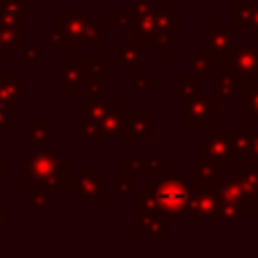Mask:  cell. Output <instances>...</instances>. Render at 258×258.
<instances>
[{"label": "cell", "mask_w": 258, "mask_h": 258, "mask_svg": "<svg viewBox=\"0 0 258 258\" xmlns=\"http://www.w3.org/2000/svg\"><path fill=\"white\" fill-rule=\"evenodd\" d=\"M69 159L60 155L58 149H40L26 157V185H44L48 191H58L67 183Z\"/></svg>", "instance_id": "obj_1"}, {"label": "cell", "mask_w": 258, "mask_h": 258, "mask_svg": "<svg viewBox=\"0 0 258 258\" xmlns=\"http://www.w3.org/2000/svg\"><path fill=\"white\" fill-rule=\"evenodd\" d=\"M191 191H194V185L177 175H167V177L159 179V183L153 187L155 202H157L161 214L169 222L179 220L181 212H185Z\"/></svg>", "instance_id": "obj_2"}, {"label": "cell", "mask_w": 258, "mask_h": 258, "mask_svg": "<svg viewBox=\"0 0 258 258\" xmlns=\"http://www.w3.org/2000/svg\"><path fill=\"white\" fill-rule=\"evenodd\" d=\"M252 40H254L252 36H246L238 48L232 46L224 54V69L242 81V91L246 87L258 83L254 79V71L258 64V48L252 44Z\"/></svg>", "instance_id": "obj_3"}, {"label": "cell", "mask_w": 258, "mask_h": 258, "mask_svg": "<svg viewBox=\"0 0 258 258\" xmlns=\"http://www.w3.org/2000/svg\"><path fill=\"white\" fill-rule=\"evenodd\" d=\"M222 198L214 185H194V191L187 202V220L189 222H216L220 220Z\"/></svg>", "instance_id": "obj_4"}, {"label": "cell", "mask_w": 258, "mask_h": 258, "mask_svg": "<svg viewBox=\"0 0 258 258\" xmlns=\"http://www.w3.org/2000/svg\"><path fill=\"white\" fill-rule=\"evenodd\" d=\"M216 103L212 93H196L189 99H181L179 119L185 121L189 129H206V125L216 119Z\"/></svg>", "instance_id": "obj_5"}, {"label": "cell", "mask_w": 258, "mask_h": 258, "mask_svg": "<svg viewBox=\"0 0 258 258\" xmlns=\"http://www.w3.org/2000/svg\"><path fill=\"white\" fill-rule=\"evenodd\" d=\"M234 149H232V131H214L210 129L206 137L198 139V159L222 163L226 167L234 165Z\"/></svg>", "instance_id": "obj_6"}, {"label": "cell", "mask_w": 258, "mask_h": 258, "mask_svg": "<svg viewBox=\"0 0 258 258\" xmlns=\"http://www.w3.org/2000/svg\"><path fill=\"white\" fill-rule=\"evenodd\" d=\"M71 194H75L81 202L97 200L105 202V179L95 173L93 167H81L77 175L67 179Z\"/></svg>", "instance_id": "obj_7"}, {"label": "cell", "mask_w": 258, "mask_h": 258, "mask_svg": "<svg viewBox=\"0 0 258 258\" xmlns=\"http://www.w3.org/2000/svg\"><path fill=\"white\" fill-rule=\"evenodd\" d=\"M95 127H97V137H123L125 135L123 105L121 103H115V105L107 103V109L95 121Z\"/></svg>", "instance_id": "obj_8"}, {"label": "cell", "mask_w": 258, "mask_h": 258, "mask_svg": "<svg viewBox=\"0 0 258 258\" xmlns=\"http://www.w3.org/2000/svg\"><path fill=\"white\" fill-rule=\"evenodd\" d=\"M60 30L69 44H85L89 40V20L85 12H60Z\"/></svg>", "instance_id": "obj_9"}, {"label": "cell", "mask_w": 258, "mask_h": 258, "mask_svg": "<svg viewBox=\"0 0 258 258\" xmlns=\"http://www.w3.org/2000/svg\"><path fill=\"white\" fill-rule=\"evenodd\" d=\"M189 177H196L200 183L204 185H214L218 187L224 179H226V165L222 163H214V161H202L198 159V163L189 165L187 169Z\"/></svg>", "instance_id": "obj_10"}, {"label": "cell", "mask_w": 258, "mask_h": 258, "mask_svg": "<svg viewBox=\"0 0 258 258\" xmlns=\"http://www.w3.org/2000/svg\"><path fill=\"white\" fill-rule=\"evenodd\" d=\"M206 40H208V46L218 54V56H224L232 46H234V30L226 26V22L220 18L214 22L212 28L206 30Z\"/></svg>", "instance_id": "obj_11"}, {"label": "cell", "mask_w": 258, "mask_h": 258, "mask_svg": "<svg viewBox=\"0 0 258 258\" xmlns=\"http://www.w3.org/2000/svg\"><path fill=\"white\" fill-rule=\"evenodd\" d=\"M234 28L250 30V36L258 38V4L234 2Z\"/></svg>", "instance_id": "obj_12"}, {"label": "cell", "mask_w": 258, "mask_h": 258, "mask_svg": "<svg viewBox=\"0 0 258 258\" xmlns=\"http://www.w3.org/2000/svg\"><path fill=\"white\" fill-rule=\"evenodd\" d=\"M169 165V157H127L125 169L127 173H145V175H157L163 167Z\"/></svg>", "instance_id": "obj_13"}, {"label": "cell", "mask_w": 258, "mask_h": 258, "mask_svg": "<svg viewBox=\"0 0 258 258\" xmlns=\"http://www.w3.org/2000/svg\"><path fill=\"white\" fill-rule=\"evenodd\" d=\"M216 58H218V54L210 46H200L198 52L189 60L191 73L196 77H210V75H214L216 73Z\"/></svg>", "instance_id": "obj_14"}, {"label": "cell", "mask_w": 258, "mask_h": 258, "mask_svg": "<svg viewBox=\"0 0 258 258\" xmlns=\"http://www.w3.org/2000/svg\"><path fill=\"white\" fill-rule=\"evenodd\" d=\"M125 135L129 137H151V115L145 111L125 115Z\"/></svg>", "instance_id": "obj_15"}, {"label": "cell", "mask_w": 258, "mask_h": 258, "mask_svg": "<svg viewBox=\"0 0 258 258\" xmlns=\"http://www.w3.org/2000/svg\"><path fill=\"white\" fill-rule=\"evenodd\" d=\"M240 93H242V81L236 75L224 71L216 81V93H214L216 101L224 103V101H230L234 95H240Z\"/></svg>", "instance_id": "obj_16"}, {"label": "cell", "mask_w": 258, "mask_h": 258, "mask_svg": "<svg viewBox=\"0 0 258 258\" xmlns=\"http://www.w3.org/2000/svg\"><path fill=\"white\" fill-rule=\"evenodd\" d=\"M0 101L10 103V105L22 101V77L20 75L0 77Z\"/></svg>", "instance_id": "obj_17"}, {"label": "cell", "mask_w": 258, "mask_h": 258, "mask_svg": "<svg viewBox=\"0 0 258 258\" xmlns=\"http://www.w3.org/2000/svg\"><path fill=\"white\" fill-rule=\"evenodd\" d=\"M73 64H67L60 69V75H62V85H60V91L64 93H75L79 83H85L87 81V71L81 69L77 62V58H71Z\"/></svg>", "instance_id": "obj_18"}, {"label": "cell", "mask_w": 258, "mask_h": 258, "mask_svg": "<svg viewBox=\"0 0 258 258\" xmlns=\"http://www.w3.org/2000/svg\"><path fill=\"white\" fill-rule=\"evenodd\" d=\"M240 95H242V119L258 121V83L246 87Z\"/></svg>", "instance_id": "obj_19"}, {"label": "cell", "mask_w": 258, "mask_h": 258, "mask_svg": "<svg viewBox=\"0 0 258 258\" xmlns=\"http://www.w3.org/2000/svg\"><path fill=\"white\" fill-rule=\"evenodd\" d=\"M117 52L119 54H125V58L123 56L117 58V64H121L125 69V73H131L133 67H137L141 62V42L137 40V44H135V38L133 40H127L125 46H121Z\"/></svg>", "instance_id": "obj_20"}, {"label": "cell", "mask_w": 258, "mask_h": 258, "mask_svg": "<svg viewBox=\"0 0 258 258\" xmlns=\"http://www.w3.org/2000/svg\"><path fill=\"white\" fill-rule=\"evenodd\" d=\"M24 139H30L32 143H36L40 147H48L50 145V123L48 121H34L24 131Z\"/></svg>", "instance_id": "obj_21"}, {"label": "cell", "mask_w": 258, "mask_h": 258, "mask_svg": "<svg viewBox=\"0 0 258 258\" xmlns=\"http://www.w3.org/2000/svg\"><path fill=\"white\" fill-rule=\"evenodd\" d=\"M242 214H244V208H242L240 204L222 200V206H220V222L224 224L226 230H232V228L240 222Z\"/></svg>", "instance_id": "obj_22"}, {"label": "cell", "mask_w": 258, "mask_h": 258, "mask_svg": "<svg viewBox=\"0 0 258 258\" xmlns=\"http://www.w3.org/2000/svg\"><path fill=\"white\" fill-rule=\"evenodd\" d=\"M24 202L30 204L34 210H40V212L50 210V198H48V189L44 185H32V191L24 196Z\"/></svg>", "instance_id": "obj_23"}, {"label": "cell", "mask_w": 258, "mask_h": 258, "mask_svg": "<svg viewBox=\"0 0 258 258\" xmlns=\"http://www.w3.org/2000/svg\"><path fill=\"white\" fill-rule=\"evenodd\" d=\"M254 139V131H232V149L234 155H242Z\"/></svg>", "instance_id": "obj_24"}, {"label": "cell", "mask_w": 258, "mask_h": 258, "mask_svg": "<svg viewBox=\"0 0 258 258\" xmlns=\"http://www.w3.org/2000/svg\"><path fill=\"white\" fill-rule=\"evenodd\" d=\"M198 93V81H196V75L189 73V75H179V101L181 99H189Z\"/></svg>", "instance_id": "obj_25"}, {"label": "cell", "mask_w": 258, "mask_h": 258, "mask_svg": "<svg viewBox=\"0 0 258 258\" xmlns=\"http://www.w3.org/2000/svg\"><path fill=\"white\" fill-rule=\"evenodd\" d=\"M240 157H242V165L258 167V133H254V139H252L250 147H248Z\"/></svg>", "instance_id": "obj_26"}, {"label": "cell", "mask_w": 258, "mask_h": 258, "mask_svg": "<svg viewBox=\"0 0 258 258\" xmlns=\"http://www.w3.org/2000/svg\"><path fill=\"white\" fill-rule=\"evenodd\" d=\"M8 129H12V105L0 101V137Z\"/></svg>", "instance_id": "obj_27"}, {"label": "cell", "mask_w": 258, "mask_h": 258, "mask_svg": "<svg viewBox=\"0 0 258 258\" xmlns=\"http://www.w3.org/2000/svg\"><path fill=\"white\" fill-rule=\"evenodd\" d=\"M131 173L129 175H119V177H115V187H117V191L119 194H129L131 191Z\"/></svg>", "instance_id": "obj_28"}, {"label": "cell", "mask_w": 258, "mask_h": 258, "mask_svg": "<svg viewBox=\"0 0 258 258\" xmlns=\"http://www.w3.org/2000/svg\"><path fill=\"white\" fill-rule=\"evenodd\" d=\"M133 22V12H125V10H119L117 12V18H115V26L117 28H123L125 24Z\"/></svg>", "instance_id": "obj_29"}, {"label": "cell", "mask_w": 258, "mask_h": 258, "mask_svg": "<svg viewBox=\"0 0 258 258\" xmlns=\"http://www.w3.org/2000/svg\"><path fill=\"white\" fill-rule=\"evenodd\" d=\"M24 60L26 62H32V64H38L40 62V48H24Z\"/></svg>", "instance_id": "obj_30"}, {"label": "cell", "mask_w": 258, "mask_h": 258, "mask_svg": "<svg viewBox=\"0 0 258 258\" xmlns=\"http://www.w3.org/2000/svg\"><path fill=\"white\" fill-rule=\"evenodd\" d=\"M151 87V75H141L135 79V89L137 91H147Z\"/></svg>", "instance_id": "obj_31"}, {"label": "cell", "mask_w": 258, "mask_h": 258, "mask_svg": "<svg viewBox=\"0 0 258 258\" xmlns=\"http://www.w3.org/2000/svg\"><path fill=\"white\" fill-rule=\"evenodd\" d=\"M4 183V157H0V185Z\"/></svg>", "instance_id": "obj_32"}, {"label": "cell", "mask_w": 258, "mask_h": 258, "mask_svg": "<svg viewBox=\"0 0 258 258\" xmlns=\"http://www.w3.org/2000/svg\"><path fill=\"white\" fill-rule=\"evenodd\" d=\"M4 226V206L0 204V228Z\"/></svg>", "instance_id": "obj_33"}, {"label": "cell", "mask_w": 258, "mask_h": 258, "mask_svg": "<svg viewBox=\"0 0 258 258\" xmlns=\"http://www.w3.org/2000/svg\"><path fill=\"white\" fill-rule=\"evenodd\" d=\"M254 79L258 81V64H256V71H254Z\"/></svg>", "instance_id": "obj_34"}, {"label": "cell", "mask_w": 258, "mask_h": 258, "mask_svg": "<svg viewBox=\"0 0 258 258\" xmlns=\"http://www.w3.org/2000/svg\"><path fill=\"white\" fill-rule=\"evenodd\" d=\"M208 2H216V0H208ZM228 2H234V0H228Z\"/></svg>", "instance_id": "obj_35"}]
</instances>
